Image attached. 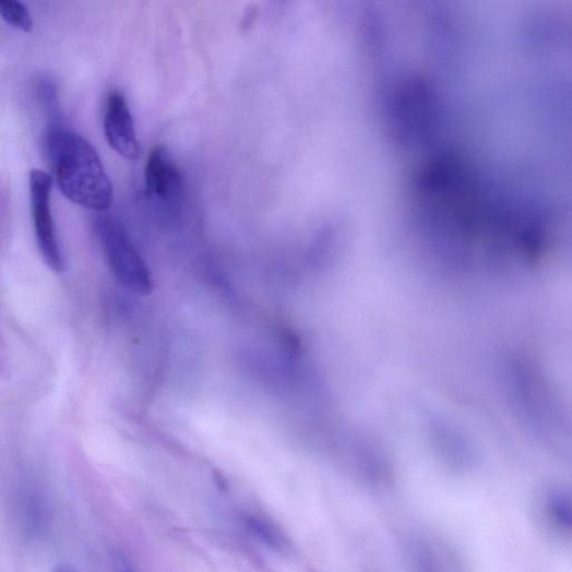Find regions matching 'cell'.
<instances>
[{"mask_svg":"<svg viewBox=\"0 0 572 572\" xmlns=\"http://www.w3.org/2000/svg\"><path fill=\"white\" fill-rule=\"evenodd\" d=\"M104 128L110 147L118 155L129 160L139 158L140 145L132 114L124 94L119 90L108 94Z\"/></svg>","mask_w":572,"mask_h":572,"instance_id":"obj_4","label":"cell"},{"mask_svg":"<svg viewBox=\"0 0 572 572\" xmlns=\"http://www.w3.org/2000/svg\"><path fill=\"white\" fill-rule=\"evenodd\" d=\"M537 514L549 534L572 541V487H547L538 497Z\"/></svg>","mask_w":572,"mask_h":572,"instance_id":"obj_6","label":"cell"},{"mask_svg":"<svg viewBox=\"0 0 572 572\" xmlns=\"http://www.w3.org/2000/svg\"><path fill=\"white\" fill-rule=\"evenodd\" d=\"M93 227L115 277L132 294L150 296L154 291L152 272L122 225L111 216L100 215Z\"/></svg>","mask_w":572,"mask_h":572,"instance_id":"obj_2","label":"cell"},{"mask_svg":"<svg viewBox=\"0 0 572 572\" xmlns=\"http://www.w3.org/2000/svg\"><path fill=\"white\" fill-rule=\"evenodd\" d=\"M44 152L61 193L72 203L106 212L114 201V186L91 143L63 123L47 126Z\"/></svg>","mask_w":572,"mask_h":572,"instance_id":"obj_1","label":"cell"},{"mask_svg":"<svg viewBox=\"0 0 572 572\" xmlns=\"http://www.w3.org/2000/svg\"><path fill=\"white\" fill-rule=\"evenodd\" d=\"M405 558L409 572H444L439 551L426 539H410L405 546Z\"/></svg>","mask_w":572,"mask_h":572,"instance_id":"obj_8","label":"cell"},{"mask_svg":"<svg viewBox=\"0 0 572 572\" xmlns=\"http://www.w3.org/2000/svg\"><path fill=\"white\" fill-rule=\"evenodd\" d=\"M0 15L7 23L24 32H29L33 28L32 15L20 0H2L0 2Z\"/></svg>","mask_w":572,"mask_h":572,"instance_id":"obj_10","label":"cell"},{"mask_svg":"<svg viewBox=\"0 0 572 572\" xmlns=\"http://www.w3.org/2000/svg\"><path fill=\"white\" fill-rule=\"evenodd\" d=\"M53 177L40 169L29 174L31 211L35 241L43 262L52 272L65 271V261L61 251L51 207Z\"/></svg>","mask_w":572,"mask_h":572,"instance_id":"obj_3","label":"cell"},{"mask_svg":"<svg viewBox=\"0 0 572 572\" xmlns=\"http://www.w3.org/2000/svg\"><path fill=\"white\" fill-rule=\"evenodd\" d=\"M119 572H133V571L130 570L129 568H122Z\"/></svg>","mask_w":572,"mask_h":572,"instance_id":"obj_12","label":"cell"},{"mask_svg":"<svg viewBox=\"0 0 572 572\" xmlns=\"http://www.w3.org/2000/svg\"><path fill=\"white\" fill-rule=\"evenodd\" d=\"M145 180L147 194L162 203H176L182 193V175L164 146H156L148 155Z\"/></svg>","mask_w":572,"mask_h":572,"instance_id":"obj_5","label":"cell"},{"mask_svg":"<svg viewBox=\"0 0 572 572\" xmlns=\"http://www.w3.org/2000/svg\"><path fill=\"white\" fill-rule=\"evenodd\" d=\"M55 572H78V571L71 565L62 564L58 567Z\"/></svg>","mask_w":572,"mask_h":572,"instance_id":"obj_11","label":"cell"},{"mask_svg":"<svg viewBox=\"0 0 572 572\" xmlns=\"http://www.w3.org/2000/svg\"><path fill=\"white\" fill-rule=\"evenodd\" d=\"M242 520L246 531L272 551L282 553L290 548L288 536L271 519L260 514H245Z\"/></svg>","mask_w":572,"mask_h":572,"instance_id":"obj_7","label":"cell"},{"mask_svg":"<svg viewBox=\"0 0 572 572\" xmlns=\"http://www.w3.org/2000/svg\"><path fill=\"white\" fill-rule=\"evenodd\" d=\"M36 100L47 120V126L62 123L59 93L56 80L40 74L35 81Z\"/></svg>","mask_w":572,"mask_h":572,"instance_id":"obj_9","label":"cell"}]
</instances>
